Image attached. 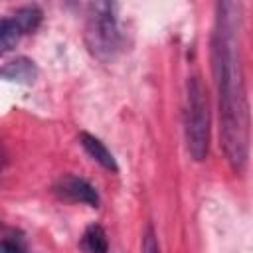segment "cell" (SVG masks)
<instances>
[{
  "instance_id": "6da1fadb",
  "label": "cell",
  "mask_w": 253,
  "mask_h": 253,
  "mask_svg": "<svg viewBox=\"0 0 253 253\" xmlns=\"http://www.w3.org/2000/svg\"><path fill=\"white\" fill-rule=\"evenodd\" d=\"M239 38L241 4L219 2L211 32V71L217 89L221 146L235 172L245 168L249 156V107Z\"/></svg>"
},
{
  "instance_id": "30bf717a",
  "label": "cell",
  "mask_w": 253,
  "mask_h": 253,
  "mask_svg": "<svg viewBox=\"0 0 253 253\" xmlns=\"http://www.w3.org/2000/svg\"><path fill=\"white\" fill-rule=\"evenodd\" d=\"M142 253H160V245L156 239V233L150 225H146L142 233Z\"/></svg>"
},
{
  "instance_id": "7a4b0ae2",
  "label": "cell",
  "mask_w": 253,
  "mask_h": 253,
  "mask_svg": "<svg viewBox=\"0 0 253 253\" xmlns=\"http://www.w3.org/2000/svg\"><path fill=\"white\" fill-rule=\"evenodd\" d=\"M123 42L119 6L115 2H91L87 6L85 43L93 57L103 63L117 59L123 49Z\"/></svg>"
},
{
  "instance_id": "3957f363",
  "label": "cell",
  "mask_w": 253,
  "mask_h": 253,
  "mask_svg": "<svg viewBox=\"0 0 253 253\" xmlns=\"http://www.w3.org/2000/svg\"><path fill=\"white\" fill-rule=\"evenodd\" d=\"M184 138L196 162L208 158L210 150V105L208 93L198 75L188 77L184 97Z\"/></svg>"
},
{
  "instance_id": "5b68a950",
  "label": "cell",
  "mask_w": 253,
  "mask_h": 253,
  "mask_svg": "<svg viewBox=\"0 0 253 253\" xmlns=\"http://www.w3.org/2000/svg\"><path fill=\"white\" fill-rule=\"evenodd\" d=\"M38 77V67L28 57H16L0 67V79L12 81V83H34Z\"/></svg>"
},
{
  "instance_id": "8992f818",
  "label": "cell",
  "mask_w": 253,
  "mask_h": 253,
  "mask_svg": "<svg viewBox=\"0 0 253 253\" xmlns=\"http://www.w3.org/2000/svg\"><path fill=\"white\" fill-rule=\"evenodd\" d=\"M79 142H81L83 150H85L95 162H99L105 170H111V172H117V170H119L115 156H113L111 150L105 146V142H101L97 136H93V134H89V132H81V134H79Z\"/></svg>"
},
{
  "instance_id": "277c9868",
  "label": "cell",
  "mask_w": 253,
  "mask_h": 253,
  "mask_svg": "<svg viewBox=\"0 0 253 253\" xmlns=\"http://www.w3.org/2000/svg\"><path fill=\"white\" fill-rule=\"evenodd\" d=\"M53 192L67 200V202H75V204H87L91 208H99V194L97 190L83 178L77 176H63L55 182Z\"/></svg>"
},
{
  "instance_id": "8fae6325",
  "label": "cell",
  "mask_w": 253,
  "mask_h": 253,
  "mask_svg": "<svg viewBox=\"0 0 253 253\" xmlns=\"http://www.w3.org/2000/svg\"><path fill=\"white\" fill-rule=\"evenodd\" d=\"M0 253H26V247L20 239L6 237V239H0Z\"/></svg>"
},
{
  "instance_id": "9c48e42d",
  "label": "cell",
  "mask_w": 253,
  "mask_h": 253,
  "mask_svg": "<svg viewBox=\"0 0 253 253\" xmlns=\"http://www.w3.org/2000/svg\"><path fill=\"white\" fill-rule=\"evenodd\" d=\"M12 16L18 22V26L22 28V32L28 36V34H32V32L38 30V26L42 24V16L43 14H42V10L38 6H22Z\"/></svg>"
},
{
  "instance_id": "52a82bcc",
  "label": "cell",
  "mask_w": 253,
  "mask_h": 253,
  "mask_svg": "<svg viewBox=\"0 0 253 253\" xmlns=\"http://www.w3.org/2000/svg\"><path fill=\"white\" fill-rule=\"evenodd\" d=\"M26 34L22 32V28L18 26V22L14 20V16L6 18L0 16V55L8 53L12 47H16V43L24 38Z\"/></svg>"
},
{
  "instance_id": "7c38bea8",
  "label": "cell",
  "mask_w": 253,
  "mask_h": 253,
  "mask_svg": "<svg viewBox=\"0 0 253 253\" xmlns=\"http://www.w3.org/2000/svg\"><path fill=\"white\" fill-rule=\"evenodd\" d=\"M4 164H6V154H4V150H2V146H0V170L4 168Z\"/></svg>"
},
{
  "instance_id": "ba28073f",
  "label": "cell",
  "mask_w": 253,
  "mask_h": 253,
  "mask_svg": "<svg viewBox=\"0 0 253 253\" xmlns=\"http://www.w3.org/2000/svg\"><path fill=\"white\" fill-rule=\"evenodd\" d=\"M81 247L87 253H109V241L105 229L101 225H89L83 233Z\"/></svg>"
}]
</instances>
